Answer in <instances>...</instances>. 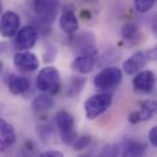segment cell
I'll use <instances>...</instances> for the list:
<instances>
[{
	"label": "cell",
	"instance_id": "20",
	"mask_svg": "<svg viewBox=\"0 0 157 157\" xmlns=\"http://www.w3.org/2000/svg\"><path fill=\"white\" fill-rule=\"evenodd\" d=\"M137 33V26L132 22H129V23H125L121 28V36L125 38V39H134L135 36Z\"/></svg>",
	"mask_w": 157,
	"mask_h": 157
},
{
	"label": "cell",
	"instance_id": "11",
	"mask_svg": "<svg viewBox=\"0 0 157 157\" xmlns=\"http://www.w3.org/2000/svg\"><path fill=\"white\" fill-rule=\"evenodd\" d=\"M156 113V102L152 99H147L141 103L140 109L134 110L129 114V121L131 124H137L140 121H146L151 119Z\"/></svg>",
	"mask_w": 157,
	"mask_h": 157
},
{
	"label": "cell",
	"instance_id": "3",
	"mask_svg": "<svg viewBox=\"0 0 157 157\" xmlns=\"http://www.w3.org/2000/svg\"><path fill=\"white\" fill-rule=\"evenodd\" d=\"M55 124L60 132V139L65 145H72L77 137L75 130V121L70 113L66 110H60L55 115Z\"/></svg>",
	"mask_w": 157,
	"mask_h": 157
},
{
	"label": "cell",
	"instance_id": "8",
	"mask_svg": "<svg viewBox=\"0 0 157 157\" xmlns=\"http://www.w3.org/2000/svg\"><path fill=\"white\" fill-rule=\"evenodd\" d=\"M13 65L23 72H33L39 66V60L36 54L31 53L29 50H21L13 56Z\"/></svg>",
	"mask_w": 157,
	"mask_h": 157
},
{
	"label": "cell",
	"instance_id": "21",
	"mask_svg": "<svg viewBox=\"0 0 157 157\" xmlns=\"http://www.w3.org/2000/svg\"><path fill=\"white\" fill-rule=\"evenodd\" d=\"M155 2L156 0H134V6L136 11L144 13V12H147L150 9H152Z\"/></svg>",
	"mask_w": 157,
	"mask_h": 157
},
{
	"label": "cell",
	"instance_id": "6",
	"mask_svg": "<svg viewBox=\"0 0 157 157\" xmlns=\"http://www.w3.org/2000/svg\"><path fill=\"white\" fill-rule=\"evenodd\" d=\"M33 9L40 21L52 23L58 16L59 0H33Z\"/></svg>",
	"mask_w": 157,
	"mask_h": 157
},
{
	"label": "cell",
	"instance_id": "23",
	"mask_svg": "<svg viewBox=\"0 0 157 157\" xmlns=\"http://www.w3.org/2000/svg\"><path fill=\"white\" fill-rule=\"evenodd\" d=\"M148 141L153 147H157V126H152L148 131Z\"/></svg>",
	"mask_w": 157,
	"mask_h": 157
},
{
	"label": "cell",
	"instance_id": "25",
	"mask_svg": "<svg viewBox=\"0 0 157 157\" xmlns=\"http://www.w3.org/2000/svg\"><path fill=\"white\" fill-rule=\"evenodd\" d=\"M2 12V2H1V0H0V13Z\"/></svg>",
	"mask_w": 157,
	"mask_h": 157
},
{
	"label": "cell",
	"instance_id": "22",
	"mask_svg": "<svg viewBox=\"0 0 157 157\" xmlns=\"http://www.w3.org/2000/svg\"><path fill=\"white\" fill-rule=\"evenodd\" d=\"M91 142V136L88 135H83V136H80V137H76V140L74 141V148L77 150V151H81L83 148H86Z\"/></svg>",
	"mask_w": 157,
	"mask_h": 157
},
{
	"label": "cell",
	"instance_id": "14",
	"mask_svg": "<svg viewBox=\"0 0 157 157\" xmlns=\"http://www.w3.org/2000/svg\"><path fill=\"white\" fill-rule=\"evenodd\" d=\"M7 87L12 94H23L29 90V81L28 78L18 75H9L7 76Z\"/></svg>",
	"mask_w": 157,
	"mask_h": 157
},
{
	"label": "cell",
	"instance_id": "19",
	"mask_svg": "<svg viewBox=\"0 0 157 157\" xmlns=\"http://www.w3.org/2000/svg\"><path fill=\"white\" fill-rule=\"evenodd\" d=\"M85 83H86V78H85V77H81V76H75V77H72V78L70 80V82L67 83L66 94H67L69 97H75V96H77V94L82 91Z\"/></svg>",
	"mask_w": 157,
	"mask_h": 157
},
{
	"label": "cell",
	"instance_id": "7",
	"mask_svg": "<svg viewBox=\"0 0 157 157\" xmlns=\"http://www.w3.org/2000/svg\"><path fill=\"white\" fill-rule=\"evenodd\" d=\"M15 36L13 45L18 50H29L38 40V32L32 26H25L20 28Z\"/></svg>",
	"mask_w": 157,
	"mask_h": 157
},
{
	"label": "cell",
	"instance_id": "5",
	"mask_svg": "<svg viewBox=\"0 0 157 157\" xmlns=\"http://www.w3.org/2000/svg\"><path fill=\"white\" fill-rule=\"evenodd\" d=\"M156 58V50H140L132 54L129 59H126L123 64L124 71L128 75H132L139 72L142 67H145L151 60Z\"/></svg>",
	"mask_w": 157,
	"mask_h": 157
},
{
	"label": "cell",
	"instance_id": "24",
	"mask_svg": "<svg viewBox=\"0 0 157 157\" xmlns=\"http://www.w3.org/2000/svg\"><path fill=\"white\" fill-rule=\"evenodd\" d=\"M39 156L40 157H63L64 153L61 151H58V150H47V151L42 152Z\"/></svg>",
	"mask_w": 157,
	"mask_h": 157
},
{
	"label": "cell",
	"instance_id": "4",
	"mask_svg": "<svg viewBox=\"0 0 157 157\" xmlns=\"http://www.w3.org/2000/svg\"><path fill=\"white\" fill-rule=\"evenodd\" d=\"M59 71L54 66H45L38 72L36 85L42 92L55 93L59 90Z\"/></svg>",
	"mask_w": 157,
	"mask_h": 157
},
{
	"label": "cell",
	"instance_id": "16",
	"mask_svg": "<svg viewBox=\"0 0 157 157\" xmlns=\"http://www.w3.org/2000/svg\"><path fill=\"white\" fill-rule=\"evenodd\" d=\"M88 36H90V33H83L80 37L75 38L74 48H76V50H78L80 54H97L93 36L91 34L90 38H88Z\"/></svg>",
	"mask_w": 157,
	"mask_h": 157
},
{
	"label": "cell",
	"instance_id": "9",
	"mask_svg": "<svg viewBox=\"0 0 157 157\" xmlns=\"http://www.w3.org/2000/svg\"><path fill=\"white\" fill-rule=\"evenodd\" d=\"M20 25V16L13 11H6L0 17V34L5 38H11L18 31Z\"/></svg>",
	"mask_w": 157,
	"mask_h": 157
},
{
	"label": "cell",
	"instance_id": "12",
	"mask_svg": "<svg viewBox=\"0 0 157 157\" xmlns=\"http://www.w3.org/2000/svg\"><path fill=\"white\" fill-rule=\"evenodd\" d=\"M96 55L97 54H80L71 63L72 70L82 75L91 72L96 64Z\"/></svg>",
	"mask_w": 157,
	"mask_h": 157
},
{
	"label": "cell",
	"instance_id": "13",
	"mask_svg": "<svg viewBox=\"0 0 157 157\" xmlns=\"http://www.w3.org/2000/svg\"><path fill=\"white\" fill-rule=\"evenodd\" d=\"M59 25L63 32H65L66 34H74L78 29V18L74 11L65 10L60 16Z\"/></svg>",
	"mask_w": 157,
	"mask_h": 157
},
{
	"label": "cell",
	"instance_id": "26",
	"mask_svg": "<svg viewBox=\"0 0 157 157\" xmlns=\"http://www.w3.org/2000/svg\"><path fill=\"white\" fill-rule=\"evenodd\" d=\"M1 70H2V63L0 61V72H1Z\"/></svg>",
	"mask_w": 157,
	"mask_h": 157
},
{
	"label": "cell",
	"instance_id": "17",
	"mask_svg": "<svg viewBox=\"0 0 157 157\" xmlns=\"http://www.w3.org/2000/svg\"><path fill=\"white\" fill-rule=\"evenodd\" d=\"M54 105V99L50 96V93H43L37 96L32 101V109L36 113H45Z\"/></svg>",
	"mask_w": 157,
	"mask_h": 157
},
{
	"label": "cell",
	"instance_id": "18",
	"mask_svg": "<svg viewBox=\"0 0 157 157\" xmlns=\"http://www.w3.org/2000/svg\"><path fill=\"white\" fill-rule=\"evenodd\" d=\"M146 151V146L142 142L134 141V140H126L124 145V150L121 151L123 156L134 157V156H142Z\"/></svg>",
	"mask_w": 157,
	"mask_h": 157
},
{
	"label": "cell",
	"instance_id": "15",
	"mask_svg": "<svg viewBox=\"0 0 157 157\" xmlns=\"http://www.w3.org/2000/svg\"><path fill=\"white\" fill-rule=\"evenodd\" d=\"M16 140L13 128L5 120L0 119V152H4Z\"/></svg>",
	"mask_w": 157,
	"mask_h": 157
},
{
	"label": "cell",
	"instance_id": "2",
	"mask_svg": "<svg viewBox=\"0 0 157 157\" xmlns=\"http://www.w3.org/2000/svg\"><path fill=\"white\" fill-rule=\"evenodd\" d=\"M123 78L121 70L117 66H107L102 69L93 78V85L101 91H109L115 88Z\"/></svg>",
	"mask_w": 157,
	"mask_h": 157
},
{
	"label": "cell",
	"instance_id": "10",
	"mask_svg": "<svg viewBox=\"0 0 157 157\" xmlns=\"http://www.w3.org/2000/svg\"><path fill=\"white\" fill-rule=\"evenodd\" d=\"M132 87L140 93H150L155 87V74L151 70H142L136 72L132 78Z\"/></svg>",
	"mask_w": 157,
	"mask_h": 157
},
{
	"label": "cell",
	"instance_id": "1",
	"mask_svg": "<svg viewBox=\"0 0 157 157\" xmlns=\"http://www.w3.org/2000/svg\"><path fill=\"white\" fill-rule=\"evenodd\" d=\"M112 94L108 92H101L91 96L85 101L83 108H85V115L87 119L92 120L103 114L112 104Z\"/></svg>",
	"mask_w": 157,
	"mask_h": 157
}]
</instances>
